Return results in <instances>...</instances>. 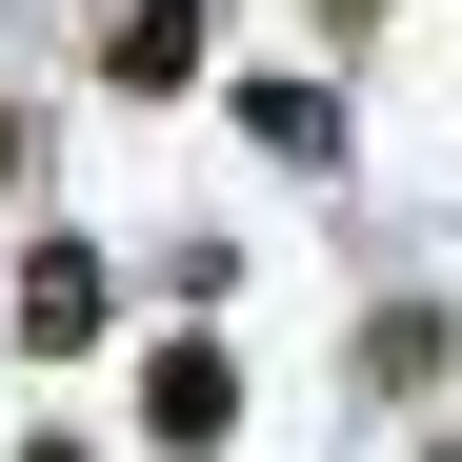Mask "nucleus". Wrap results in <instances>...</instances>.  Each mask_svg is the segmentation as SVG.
I'll use <instances>...</instances> for the list:
<instances>
[{"instance_id":"obj_3","label":"nucleus","mask_w":462,"mask_h":462,"mask_svg":"<svg viewBox=\"0 0 462 462\" xmlns=\"http://www.w3.org/2000/svg\"><path fill=\"white\" fill-rule=\"evenodd\" d=\"M101 81L121 101H181L201 81V0H121V21H101Z\"/></svg>"},{"instance_id":"obj_6","label":"nucleus","mask_w":462,"mask_h":462,"mask_svg":"<svg viewBox=\"0 0 462 462\" xmlns=\"http://www.w3.org/2000/svg\"><path fill=\"white\" fill-rule=\"evenodd\" d=\"M0 181H21V101H0Z\"/></svg>"},{"instance_id":"obj_2","label":"nucleus","mask_w":462,"mask_h":462,"mask_svg":"<svg viewBox=\"0 0 462 462\" xmlns=\"http://www.w3.org/2000/svg\"><path fill=\"white\" fill-rule=\"evenodd\" d=\"M101 322H121V262H101V242H21V342H41V362H81Z\"/></svg>"},{"instance_id":"obj_7","label":"nucleus","mask_w":462,"mask_h":462,"mask_svg":"<svg viewBox=\"0 0 462 462\" xmlns=\"http://www.w3.org/2000/svg\"><path fill=\"white\" fill-rule=\"evenodd\" d=\"M21 462H81V442H60V422H41V442H21Z\"/></svg>"},{"instance_id":"obj_8","label":"nucleus","mask_w":462,"mask_h":462,"mask_svg":"<svg viewBox=\"0 0 462 462\" xmlns=\"http://www.w3.org/2000/svg\"><path fill=\"white\" fill-rule=\"evenodd\" d=\"M422 462H462V422H442V442H422Z\"/></svg>"},{"instance_id":"obj_5","label":"nucleus","mask_w":462,"mask_h":462,"mask_svg":"<svg viewBox=\"0 0 462 462\" xmlns=\"http://www.w3.org/2000/svg\"><path fill=\"white\" fill-rule=\"evenodd\" d=\"M242 141H262V162H342V101L282 60V81H242Z\"/></svg>"},{"instance_id":"obj_1","label":"nucleus","mask_w":462,"mask_h":462,"mask_svg":"<svg viewBox=\"0 0 462 462\" xmlns=\"http://www.w3.org/2000/svg\"><path fill=\"white\" fill-rule=\"evenodd\" d=\"M141 442H162V462H221V442H242V362H221V342H162V362H141Z\"/></svg>"},{"instance_id":"obj_4","label":"nucleus","mask_w":462,"mask_h":462,"mask_svg":"<svg viewBox=\"0 0 462 462\" xmlns=\"http://www.w3.org/2000/svg\"><path fill=\"white\" fill-rule=\"evenodd\" d=\"M442 362H462V322H442V301H382V322H362V382H382V402H422Z\"/></svg>"}]
</instances>
